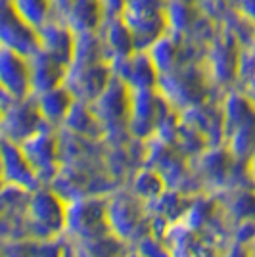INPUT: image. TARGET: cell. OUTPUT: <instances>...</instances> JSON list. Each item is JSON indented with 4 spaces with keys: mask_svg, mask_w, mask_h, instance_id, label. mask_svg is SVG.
I'll return each mask as SVG.
<instances>
[{
    "mask_svg": "<svg viewBox=\"0 0 255 257\" xmlns=\"http://www.w3.org/2000/svg\"><path fill=\"white\" fill-rule=\"evenodd\" d=\"M144 200H140L137 194H117L106 200L107 225L109 232L117 240L127 238H142L140 225L144 219Z\"/></svg>",
    "mask_w": 255,
    "mask_h": 257,
    "instance_id": "cell-1",
    "label": "cell"
},
{
    "mask_svg": "<svg viewBox=\"0 0 255 257\" xmlns=\"http://www.w3.org/2000/svg\"><path fill=\"white\" fill-rule=\"evenodd\" d=\"M2 46H8L27 58L35 56L43 48L39 29L23 20L12 6L10 0L4 2L2 10Z\"/></svg>",
    "mask_w": 255,
    "mask_h": 257,
    "instance_id": "cell-2",
    "label": "cell"
},
{
    "mask_svg": "<svg viewBox=\"0 0 255 257\" xmlns=\"http://www.w3.org/2000/svg\"><path fill=\"white\" fill-rule=\"evenodd\" d=\"M2 88L14 100H27L33 94V75L31 60L23 54L12 50L8 46H2Z\"/></svg>",
    "mask_w": 255,
    "mask_h": 257,
    "instance_id": "cell-3",
    "label": "cell"
},
{
    "mask_svg": "<svg viewBox=\"0 0 255 257\" xmlns=\"http://www.w3.org/2000/svg\"><path fill=\"white\" fill-rule=\"evenodd\" d=\"M37 102H39V107H41V113H43L44 121L48 125H64L69 111L73 104L77 102V96L71 92V88L67 85H62L58 88H52L48 92H43L39 94Z\"/></svg>",
    "mask_w": 255,
    "mask_h": 257,
    "instance_id": "cell-4",
    "label": "cell"
},
{
    "mask_svg": "<svg viewBox=\"0 0 255 257\" xmlns=\"http://www.w3.org/2000/svg\"><path fill=\"white\" fill-rule=\"evenodd\" d=\"M133 190L144 202H156L169 190V182L156 167L140 169L133 182Z\"/></svg>",
    "mask_w": 255,
    "mask_h": 257,
    "instance_id": "cell-5",
    "label": "cell"
},
{
    "mask_svg": "<svg viewBox=\"0 0 255 257\" xmlns=\"http://www.w3.org/2000/svg\"><path fill=\"white\" fill-rule=\"evenodd\" d=\"M10 2L23 20L37 29H41L44 23L52 20V10L58 4V0H10Z\"/></svg>",
    "mask_w": 255,
    "mask_h": 257,
    "instance_id": "cell-6",
    "label": "cell"
},
{
    "mask_svg": "<svg viewBox=\"0 0 255 257\" xmlns=\"http://www.w3.org/2000/svg\"><path fill=\"white\" fill-rule=\"evenodd\" d=\"M230 10L255 27V0H230Z\"/></svg>",
    "mask_w": 255,
    "mask_h": 257,
    "instance_id": "cell-7",
    "label": "cell"
},
{
    "mask_svg": "<svg viewBox=\"0 0 255 257\" xmlns=\"http://www.w3.org/2000/svg\"><path fill=\"white\" fill-rule=\"evenodd\" d=\"M247 169H249V173L253 175V179H255V152H253V156H251V160H249V163H247Z\"/></svg>",
    "mask_w": 255,
    "mask_h": 257,
    "instance_id": "cell-8",
    "label": "cell"
},
{
    "mask_svg": "<svg viewBox=\"0 0 255 257\" xmlns=\"http://www.w3.org/2000/svg\"><path fill=\"white\" fill-rule=\"evenodd\" d=\"M181 2H188V4H196L198 0H181Z\"/></svg>",
    "mask_w": 255,
    "mask_h": 257,
    "instance_id": "cell-9",
    "label": "cell"
}]
</instances>
